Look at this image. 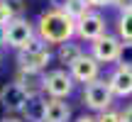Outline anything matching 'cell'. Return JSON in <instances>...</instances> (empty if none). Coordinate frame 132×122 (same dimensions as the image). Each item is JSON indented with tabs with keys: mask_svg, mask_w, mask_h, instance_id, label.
<instances>
[{
	"mask_svg": "<svg viewBox=\"0 0 132 122\" xmlns=\"http://www.w3.org/2000/svg\"><path fill=\"white\" fill-rule=\"evenodd\" d=\"M76 88V81L71 78L69 68H54L44 73V95L47 98H59L66 100Z\"/></svg>",
	"mask_w": 132,
	"mask_h": 122,
	"instance_id": "obj_5",
	"label": "cell"
},
{
	"mask_svg": "<svg viewBox=\"0 0 132 122\" xmlns=\"http://www.w3.org/2000/svg\"><path fill=\"white\" fill-rule=\"evenodd\" d=\"M118 66L132 68V42H122V49H120V59H118Z\"/></svg>",
	"mask_w": 132,
	"mask_h": 122,
	"instance_id": "obj_17",
	"label": "cell"
},
{
	"mask_svg": "<svg viewBox=\"0 0 132 122\" xmlns=\"http://www.w3.org/2000/svg\"><path fill=\"white\" fill-rule=\"evenodd\" d=\"M44 115H47V95L27 98V103H24V108H22L24 122H44Z\"/></svg>",
	"mask_w": 132,
	"mask_h": 122,
	"instance_id": "obj_12",
	"label": "cell"
},
{
	"mask_svg": "<svg viewBox=\"0 0 132 122\" xmlns=\"http://www.w3.org/2000/svg\"><path fill=\"white\" fill-rule=\"evenodd\" d=\"M73 122H98V120H95V115H81V117H76Z\"/></svg>",
	"mask_w": 132,
	"mask_h": 122,
	"instance_id": "obj_25",
	"label": "cell"
},
{
	"mask_svg": "<svg viewBox=\"0 0 132 122\" xmlns=\"http://www.w3.org/2000/svg\"><path fill=\"white\" fill-rule=\"evenodd\" d=\"M27 103V93L20 88L17 83H5L0 88V110H5V115H20Z\"/></svg>",
	"mask_w": 132,
	"mask_h": 122,
	"instance_id": "obj_9",
	"label": "cell"
},
{
	"mask_svg": "<svg viewBox=\"0 0 132 122\" xmlns=\"http://www.w3.org/2000/svg\"><path fill=\"white\" fill-rule=\"evenodd\" d=\"M44 73L47 71H27V68H17L15 73V83L27 93V98L34 95H44Z\"/></svg>",
	"mask_w": 132,
	"mask_h": 122,
	"instance_id": "obj_10",
	"label": "cell"
},
{
	"mask_svg": "<svg viewBox=\"0 0 132 122\" xmlns=\"http://www.w3.org/2000/svg\"><path fill=\"white\" fill-rule=\"evenodd\" d=\"M120 49H122V39L105 32L103 37H98L95 42H90V51L88 54L103 66V64H118Z\"/></svg>",
	"mask_w": 132,
	"mask_h": 122,
	"instance_id": "obj_6",
	"label": "cell"
},
{
	"mask_svg": "<svg viewBox=\"0 0 132 122\" xmlns=\"http://www.w3.org/2000/svg\"><path fill=\"white\" fill-rule=\"evenodd\" d=\"M0 122H24V120H20L17 115H5V117L0 120Z\"/></svg>",
	"mask_w": 132,
	"mask_h": 122,
	"instance_id": "obj_26",
	"label": "cell"
},
{
	"mask_svg": "<svg viewBox=\"0 0 132 122\" xmlns=\"http://www.w3.org/2000/svg\"><path fill=\"white\" fill-rule=\"evenodd\" d=\"M105 17L100 12H93L90 10L88 15H83L81 20H76V37L81 42H95L98 37L105 34Z\"/></svg>",
	"mask_w": 132,
	"mask_h": 122,
	"instance_id": "obj_7",
	"label": "cell"
},
{
	"mask_svg": "<svg viewBox=\"0 0 132 122\" xmlns=\"http://www.w3.org/2000/svg\"><path fill=\"white\" fill-rule=\"evenodd\" d=\"M54 54L49 49V44H44L39 37H34L32 42H27L22 49H17V68L27 71H47V66L52 64Z\"/></svg>",
	"mask_w": 132,
	"mask_h": 122,
	"instance_id": "obj_2",
	"label": "cell"
},
{
	"mask_svg": "<svg viewBox=\"0 0 132 122\" xmlns=\"http://www.w3.org/2000/svg\"><path fill=\"white\" fill-rule=\"evenodd\" d=\"M108 85L115 98H130L132 95V68L115 66L113 73L108 76Z\"/></svg>",
	"mask_w": 132,
	"mask_h": 122,
	"instance_id": "obj_11",
	"label": "cell"
},
{
	"mask_svg": "<svg viewBox=\"0 0 132 122\" xmlns=\"http://www.w3.org/2000/svg\"><path fill=\"white\" fill-rule=\"evenodd\" d=\"M7 5H10V7H12L15 17H20V15L24 12V3H22V0H7Z\"/></svg>",
	"mask_w": 132,
	"mask_h": 122,
	"instance_id": "obj_21",
	"label": "cell"
},
{
	"mask_svg": "<svg viewBox=\"0 0 132 122\" xmlns=\"http://www.w3.org/2000/svg\"><path fill=\"white\" fill-rule=\"evenodd\" d=\"M34 29H37V37L44 44H56V47L76 37V22L64 10H54V7L44 10L39 15Z\"/></svg>",
	"mask_w": 132,
	"mask_h": 122,
	"instance_id": "obj_1",
	"label": "cell"
},
{
	"mask_svg": "<svg viewBox=\"0 0 132 122\" xmlns=\"http://www.w3.org/2000/svg\"><path fill=\"white\" fill-rule=\"evenodd\" d=\"M120 122H132V105L125 108V112H120Z\"/></svg>",
	"mask_w": 132,
	"mask_h": 122,
	"instance_id": "obj_22",
	"label": "cell"
},
{
	"mask_svg": "<svg viewBox=\"0 0 132 122\" xmlns=\"http://www.w3.org/2000/svg\"><path fill=\"white\" fill-rule=\"evenodd\" d=\"M66 3H69V0H49V5H52L54 10H64Z\"/></svg>",
	"mask_w": 132,
	"mask_h": 122,
	"instance_id": "obj_24",
	"label": "cell"
},
{
	"mask_svg": "<svg viewBox=\"0 0 132 122\" xmlns=\"http://www.w3.org/2000/svg\"><path fill=\"white\" fill-rule=\"evenodd\" d=\"M12 17H15V12H12V7L7 5V0H0V29H3Z\"/></svg>",
	"mask_w": 132,
	"mask_h": 122,
	"instance_id": "obj_18",
	"label": "cell"
},
{
	"mask_svg": "<svg viewBox=\"0 0 132 122\" xmlns=\"http://www.w3.org/2000/svg\"><path fill=\"white\" fill-rule=\"evenodd\" d=\"M44 122H71V105L59 98H47Z\"/></svg>",
	"mask_w": 132,
	"mask_h": 122,
	"instance_id": "obj_13",
	"label": "cell"
},
{
	"mask_svg": "<svg viewBox=\"0 0 132 122\" xmlns=\"http://www.w3.org/2000/svg\"><path fill=\"white\" fill-rule=\"evenodd\" d=\"M110 5H113L120 15H122V12H132V0H113Z\"/></svg>",
	"mask_w": 132,
	"mask_h": 122,
	"instance_id": "obj_20",
	"label": "cell"
},
{
	"mask_svg": "<svg viewBox=\"0 0 132 122\" xmlns=\"http://www.w3.org/2000/svg\"><path fill=\"white\" fill-rule=\"evenodd\" d=\"M69 73H71V78H73L76 83H83L86 85V83H90V81L100 78V64L90 56V54L83 51L73 64L69 66Z\"/></svg>",
	"mask_w": 132,
	"mask_h": 122,
	"instance_id": "obj_8",
	"label": "cell"
},
{
	"mask_svg": "<svg viewBox=\"0 0 132 122\" xmlns=\"http://www.w3.org/2000/svg\"><path fill=\"white\" fill-rule=\"evenodd\" d=\"M0 64H3V47H0Z\"/></svg>",
	"mask_w": 132,
	"mask_h": 122,
	"instance_id": "obj_27",
	"label": "cell"
},
{
	"mask_svg": "<svg viewBox=\"0 0 132 122\" xmlns=\"http://www.w3.org/2000/svg\"><path fill=\"white\" fill-rule=\"evenodd\" d=\"M113 0H88L90 7H105V5H110Z\"/></svg>",
	"mask_w": 132,
	"mask_h": 122,
	"instance_id": "obj_23",
	"label": "cell"
},
{
	"mask_svg": "<svg viewBox=\"0 0 132 122\" xmlns=\"http://www.w3.org/2000/svg\"><path fill=\"white\" fill-rule=\"evenodd\" d=\"M81 54H83V47H81L78 42H73V39H69V42H64V44H59V47H56V54H54V56H56L59 64H64L66 68H69Z\"/></svg>",
	"mask_w": 132,
	"mask_h": 122,
	"instance_id": "obj_14",
	"label": "cell"
},
{
	"mask_svg": "<svg viewBox=\"0 0 132 122\" xmlns=\"http://www.w3.org/2000/svg\"><path fill=\"white\" fill-rule=\"evenodd\" d=\"M118 37L122 42H132V12H122L118 17Z\"/></svg>",
	"mask_w": 132,
	"mask_h": 122,
	"instance_id": "obj_16",
	"label": "cell"
},
{
	"mask_svg": "<svg viewBox=\"0 0 132 122\" xmlns=\"http://www.w3.org/2000/svg\"><path fill=\"white\" fill-rule=\"evenodd\" d=\"M95 120L98 122H120V112L113 110V108H108V110H103V112L95 115Z\"/></svg>",
	"mask_w": 132,
	"mask_h": 122,
	"instance_id": "obj_19",
	"label": "cell"
},
{
	"mask_svg": "<svg viewBox=\"0 0 132 122\" xmlns=\"http://www.w3.org/2000/svg\"><path fill=\"white\" fill-rule=\"evenodd\" d=\"M64 12L76 22V20H81L83 15L90 12V5H88V0H69V3H66V7H64Z\"/></svg>",
	"mask_w": 132,
	"mask_h": 122,
	"instance_id": "obj_15",
	"label": "cell"
},
{
	"mask_svg": "<svg viewBox=\"0 0 132 122\" xmlns=\"http://www.w3.org/2000/svg\"><path fill=\"white\" fill-rule=\"evenodd\" d=\"M113 90L108 85V78H95L83 85V105L93 112H103V110L113 108Z\"/></svg>",
	"mask_w": 132,
	"mask_h": 122,
	"instance_id": "obj_4",
	"label": "cell"
},
{
	"mask_svg": "<svg viewBox=\"0 0 132 122\" xmlns=\"http://www.w3.org/2000/svg\"><path fill=\"white\" fill-rule=\"evenodd\" d=\"M34 37H37L34 24L29 22L24 15H20V17H12L0 29V47H7V49H15V51H17V49H22L27 42H32Z\"/></svg>",
	"mask_w": 132,
	"mask_h": 122,
	"instance_id": "obj_3",
	"label": "cell"
}]
</instances>
